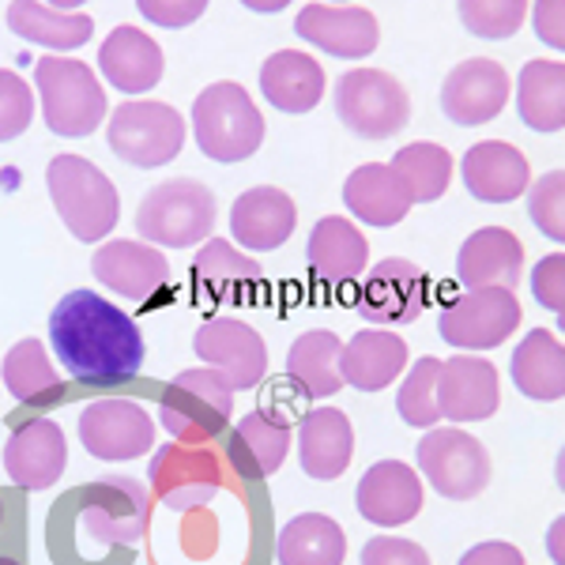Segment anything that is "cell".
Masks as SVG:
<instances>
[{
    "instance_id": "6da1fadb",
    "label": "cell",
    "mask_w": 565,
    "mask_h": 565,
    "mask_svg": "<svg viewBox=\"0 0 565 565\" xmlns=\"http://www.w3.org/2000/svg\"><path fill=\"white\" fill-rule=\"evenodd\" d=\"M50 348L79 385H121L143 366V335L121 306L68 290L50 313Z\"/></svg>"
},
{
    "instance_id": "7a4b0ae2",
    "label": "cell",
    "mask_w": 565,
    "mask_h": 565,
    "mask_svg": "<svg viewBox=\"0 0 565 565\" xmlns=\"http://www.w3.org/2000/svg\"><path fill=\"white\" fill-rule=\"evenodd\" d=\"M151 524V490L140 479L106 476L79 490L76 543L84 558H106L114 546H136Z\"/></svg>"
},
{
    "instance_id": "3957f363",
    "label": "cell",
    "mask_w": 565,
    "mask_h": 565,
    "mask_svg": "<svg viewBox=\"0 0 565 565\" xmlns=\"http://www.w3.org/2000/svg\"><path fill=\"white\" fill-rule=\"evenodd\" d=\"M45 185L50 200L57 207L61 223L76 242H103L114 234L117 218H121V196H117L114 181L95 167L84 154H57L45 167Z\"/></svg>"
},
{
    "instance_id": "277c9868",
    "label": "cell",
    "mask_w": 565,
    "mask_h": 565,
    "mask_svg": "<svg viewBox=\"0 0 565 565\" xmlns=\"http://www.w3.org/2000/svg\"><path fill=\"white\" fill-rule=\"evenodd\" d=\"M34 87H39L42 121L50 125L53 136H65V140H84L109 114L106 90L98 84V76L90 72V65L76 57H57V53L39 57Z\"/></svg>"
},
{
    "instance_id": "5b68a950",
    "label": "cell",
    "mask_w": 565,
    "mask_h": 565,
    "mask_svg": "<svg viewBox=\"0 0 565 565\" xmlns=\"http://www.w3.org/2000/svg\"><path fill=\"white\" fill-rule=\"evenodd\" d=\"M193 136L204 159L212 162H245L264 143V117L253 95L234 79L212 84L193 103Z\"/></svg>"
},
{
    "instance_id": "8992f818",
    "label": "cell",
    "mask_w": 565,
    "mask_h": 565,
    "mask_svg": "<svg viewBox=\"0 0 565 565\" xmlns=\"http://www.w3.org/2000/svg\"><path fill=\"white\" fill-rule=\"evenodd\" d=\"M215 193L204 181L170 178L143 193L136 207V234L148 245L189 249L215 234Z\"/></svg>"
},
{
    "instance_id": "52a82bcc",
    "label": "cell",
    "mask_w": 565,
    "mask_h": 565,
    "mask_svg": "<svg viewBox=\"0 0 565 565\" xmlns=\"http://www.w3.org/2000/svg\"><path fill=\"white\" fill-rule=\"evenodd\" d=\"M185 117L159 98H129L109 114L106 143L121 162L136 170H159L185 148Z\"/></svg>"
},
{
    "instance_id": "ba28073f",
    "label": "cell",
    "mask_w": 565,
    "mask_h": 565,
    "mask_svg": "<svg viewBox=\"0 0 565 565\" xmlns=\"http://www.w3.org/2000/svg\"><path fill=\"white\" fill-rule=\"evenodd\" d=\"M234 415V388L212 366L181 370L159 396V418L181 445L215 441Z\"/></svg>"
},
{
    "instance_id": "9c48e42d",
    "label": "cell",
    "mask_w": 565,
    "mask_h": 565,
    "mask_svg": "<svg viewBox=\"0 0 565 565\" xmlns=\"http://www.w3.org/2000/svg\"><path fill=\"white\" fill-rule=\"evenodd\" d=\"M335 114L362 140H392L412 121V98L385 68H351L335 79Z\"/></svg>"
},
{
    "instance_id": "30bf717a",
    "label": "cell",
    "mask_w": 565,
    "mask_h": 565,
    "mask_svg": "<svg viewBox=\"0 0 565 565\" xmlns=\"http://www.w3.org/2000/svg\"><path fill=\"white\" fill-rule=\"evenodd\" d=\"M524 309L516 290L482 287L452 298L437 317V332L457 351H494L521 328Z\"/></svg>"
},
{
    "instance_id": "8fae6325",
    "label": "cell",
    "mask_w": 565,
    "mask_h": 565,
    "mask_svg": "<svg viewBox=\"0 0 565 565\" xmlns=\"http://www.w3.org/2000/svg\"><path fill=\"white\" fill-rule=\"evenodd\" d=\"M418 471L449 501H471L490 482V452L460 426H434L418 441Z\"/></svg>"
},
{
    "instance_id": "7c38bea8",
    "label": "cell",
    "mask_w": 565,
    "mask_h": 565,
    "mask_svg": "<svg viewBox=\"0 0 565 565\" xmlns=\"http://www.w3.org/2000/svg\"><path fill=\"white\" fill-rule=\"evenodd\" d=\"M79 445L95 460L125 463L151 457L154 449V418L143 404L125 396L90 399L79 412Z\"/></svg>"
},
{
    "instance_id": "4fadbf2b",
    "label": "cell",
    "mask_w": 565,
    "mask_h": 565,
    "mask_svg": "<svg viewBox=\"0 0 565 565\" xmlns=\"http://www.w3.org/2000/svg\"><path fill=\"white\" fill-rule=\"evenodd\" d=\"M151 487L174 513H193L215 501L223 490V471L215 452L204 445H159L151 457Z\"/></svg>"
},
{
    "instance_id": "5bb4252c",
    "label": "cell",
    "mask_w": 565,
    "mask_h": 565,
    "mask_svg": "<svg viewBox=\"0 0 565 565\" xmlns=\"http://www.w3.org/2000/svg\"><path fill=\"white\" fill-rule=\"evenodd\" d=\"M193 351L212 366L234 392L257 388L268 373V348L260 332L238 317H212L196 328Z\"/></svg>"
},
{
    "instance_id": "9a60e30c",
    "label": "cell",
    "mask_w": 565,
    "mask_h": 565,
    "mask_svg": "<svg viewBox=\"0 0 565 565\" xmlns=\"http://www.w3.org/2000/svg\"><path fill=\"white\" fill-rule=\"evenodd\" d=\"M295 34L309 45H317L321 53L343 61H362L377 50L381 42V23L370 8L362 4H324L313 0L298 12Z\"/></svg>"
},
{
    "instance_id": "2e32d148",
    "label": "cell",
    "mask_w": 565,
    "mask_h": 565,
    "mask_svg": "<svg viewBox=\"0 0 565 565\" xmlns=\"http://www.w3.org/2000/svg\"><path fill=\"white\" fill-rule=\"evenodd\" d=\"M509 95H513L509 72L490 57H471V61H460V65L445 76L441 109L452 125L476 129V125L494 121L501 109L509 106Z\"/></svg>"
},
{
    "instance_id": "e0dca14e",
    "label": "cell",
    "mask_w": 565,
    "mask_h": 565,
    "mask_svg": "<svg viewBox=\"0 0 565 565\" xmlns=\"http://www.w3.org/2000/svg\"><path fill=\"white\" fill-rule=\"evenodd\" d=\"M430 302V279L404 257H385L362 276L359 313L370 324H407Z\"/></svg>"
},
{
    "instance_id": "ac0fdd59",
    "label": "cell",
    "mask_w": 565,
    "mask_h": 565,
    "mask_svg": "<svg viewBox=\"0 0 565 565\" xmlns=\"http://www.w3.org/2000/svg\"><path fill=\"white\" fill-rule=\"evenodd\" d=\"M423 476L404 460H377L354 490V509L377 527L412 524L423 513Z\"/></svg>"
},
{
    "instance_id": "d6986e66",
    "label": "cell",
    "mask_w": 565,
    "mask_h": 565,
    "mask_svg": "<svg viewBox=\"0 0 565 565\" xmlns=\"http://www.w3.org/2000/svg\"><path fill=\"white\" fill-rule=\"evenodd\" d=\"M90 271L106 290L132 298V302H148L170 282V260L162 257V249L132 238L98 245V253L90 257Z\"/></svg>"
},
{
    "instance_id": "ffe728a7",
    "label": "cell",
    "mask_w": 565,
    "mask_h": 565,
    "mask_svg": "<svg viewBox=\"0 0 565 565\" xmlns=\"http://www.w3.org/2000/svg\"><path fill=\"white\" fill-rule=\"evenodd\" d=\"M498 404L501 388L490 359L452 354L449 362H441V373H437V412H441V418H449L452 426L482 423V418L498 412Z\"/></svg>"
},
{
    "instance_id": "44dd1931",
    "label": "cell",
    "mask_w": 565,
    "mask_h": 565,
    "mask_svg": "<svg viewBox=\"0 0 565 565\" xmlns=\"http://www.w3.org/2000/svg\"><path fill=\"white\" fill-rule=\"evenodd\" d=\"M68 441L53 418H31L15 426L4 445V471L20 490H50L65 476Z\"/></svg>"
},
{
    "instance_id": "7402d4cb",
    "label": "cell",
    "mask_w": 565,
    "mask_h": 565,
    "mask_svg": "<svg viewBox=\"0 0 565 565\" xmlns=\"http://www.w3.org/2000/svg\"><path fill=\"white\" fill-rule=\"evenodd\" d=\"M460 178L468 193L482 204H513L532 189V167H527L524 151L505 140L471 143L460 159Z\"/></svg>"
},
{
    "instance_id": "603a6c76",
    "label": "cell",
    "mask_w": 565,
    "mask_h": 565,
    "mask_svg": "<svg viewBox=\"0 0 565 565\" xmlns=\"http://www.w3.org/2000/svg\"><path fill=\"white\" fill-rule=\"evenodd\" d=\"M98 72H103L109 87L136 98V95H148L159 84L162 72H167V57H162V45L148 31L121 23L98 45Z\"/></svg>"
},
{
    "instance_id": "cb8c5ba5",
    "label": "cell",
    "mask_w": 565,
    "mask_h": 565,
    "mask_svg": "<svg viewBox=\"0 0 565 565\" xmlns=\"http://www.w3.org/2000/svg\"><path fill=\"white\" fill-rule=\"evenodd\" d=\"M306 264L324 287H351L370 271V242L351 218L324 215L309 231Z\"/></svg>"
},
{
    "instance_id": "d4e9b609",
    "label": "cell",
    "mask_w": 565,
    "mask_h": 565,
    "mask_svg": "<svg viewBox=\"0 0 565 565\" xmlns=\"http://www.w3.org/2000/svg\"><path fill=\"white\" fill-rule=\"evenodd\" d=\"M524 276V242L505 226H482L468 234L457 253V279L468 290L505 287L516 290Z\"/></svg>"
},
{
    "instance_id": "484cf974",
    "label": "cell",
    "mask_w": 565,
    "mask_h": 565,
    "mask_svg": "<svg viewBox=\"0 0 565 565\" xmlns=\"http://www.w3.org/2000/svg\"><path fill=\"white\" fill-rule=\"evenodd\" d=\"M295 226H298L295 200L276 185L245 189L231 207V234L249 253H271L279 245H287Z\"/></svg>"
},
{
    "instance_id": "4316f807",
    "label": "cell",
    "mask_w": 565,
    "mask_h": 565,
    "mask_svg": "<svg viewBox=\"0 0 565 565\" xmlns=\"http://www.w3.org/2000/svg\"><path fill=\"white\" fill-rule=\"evenodd\" d=\"M324 68L313 53L279 50L260 65V95L279 114H309L324 98Z\"/></svg>"
},
{
    "instance_id": "83f0119b",
    "label": "cell",
    "mask_w": 565,
    "mask_h": 565,
    "mask_svg": "<svg viewBox=\"0 0 565 565\" xmlns=\"http://www.w3.org/2000/svg\"><path fill=\"white\" fill-rule=\"evenodd\" d=\"M354 457L351 418L340 407H313L298 423V460L309 479H340Z\"/></svg>"
},
{
    "instance_id": "f1b7e54d",
    "label": "cell",
    "mask_w": 565,
    "mask_h": 565,
    "mask_svg": "<svg viewBox=\"0 0 565 565\" xmlns=\"http://www.w3.org/2000/svg\"><path fill=\"white\" fill-rule=\"evenodd\" d=\"M264 282L260 264L226 238H207L193 260V290L204 302H242Z\"/></svg>"
},
{
    "instance_id": "f546056e",
    "label": "cell",
    "mask_w": 565,
    "mask_h": 565,
    "mask_svg": "<svg viewBox=\"0 0 565 565\" xmlns=\"http://www.w3.org/2000/svg\"><path fill=\"white\" fill-rule=\"evenodd\" d=\"M407 366V343L404 335L388 332V328H362L343 343L340 373L343 385L359 392H381L404 373Z\"/></svg>"
},
{
    "instance_id": "4dcf8cb0",
    "label": "cell",
    "mask_w": 565,
    "mask_h": 565,
    "mask_svg": "<svg viewBox=\"0 0 565 565\" xmlns=\"http://www.w3.org/2000/svg\"><path fill=\"white\" fill-rule=\"evenodd\" d=\"M290 441H295L290 426L282 423L279 415H268L264 407H257V412L242 415V423L234 426L226 457H231L238 476L268 479L282 468V460H287V452H290Z\"/></svg>"
},
{
    "instance_id": "1f68e13d",
    "label": "cell",
    "mask_w": 565,
    "mask_h": 565,
    "mask_svg": "<svg viewBox=\"0 0 565 565\" xmlns=\"http://www.w3.org/2000/svg\"><path fill=\"white\" fill-rule=\"evenodd\" d=\"M343 204L366 226H396L412 212V193L388 162H362L343 181Z\"/></svg>"
},
{
    "instance_id": "d6a6232c",
    "label": "cell",
    "mask_w": 565,
    "mask_h": 565,
    "mask_svg": "<svg viewBox=\"0 0 565 565\" xmlns=\"http://www.w3.org/2000/svg\"><path fill=\"white\" fill-rule=\"evenodd\" d=\"M509 373H513L516 392L527 399H540V404L565 399V343L551 328H532L516 343Z\"/></svg>"
},
{
    "instance_id": "836d02e7",
    "label": "cell",
    "mask_w": 565,
    "mask_h": 565,
    "mask_svg": "<svg viewBox=\"0 0 565 565\" xmlns=\"http://www.w3.org/2000/svg\"><path fill=\"white\" fill-rule=\"evenodd\" d=\"M516 114L532 132L565 129V61H527L516 76Z\"/></svg>"
},
{
    "instance_id": "e575fe53",
    "label": "cell",
    "mask_w": 565,
    "mask_h": 565,
    "mask_svg": "<svg viewBox=\"0 0 565 565\" xmlns=\"http://www.w3.org/2000/svg\"><path fill=\"white\" fill-rule=\"evenodd\" d=\"M340 354L343 340L335 332H324V328L302 332L287 351V377L309 399H332L343 388Z\"/></svg>"
},
{
    "instance_id": "d590c367",
    "label": "cell",
    "mask_w": 565,
    "mask_h": 565,
    "mask_svg": "<svg viewBox=\"0 0 565 565\" xmlns=\"http://www.w3.org/2000/svg\"><path fill=\"white\" fill-rule=\"evenodd\" d=\"M4 388L12 392L15 404L45 412V407H57L65 399V385H61V373L53 370L50 354H45L42 340H20L12 351L4 354V366H0Z\"/></svg>"
},
{
    "instance_id": "8d00e7d4",
    "label": "cell",
    "mask_w": 565,
    "mask_h": 565,
    "mask_svg": "<svg viewBox=\"0 0 565 565\" xmlns=\"http://www.w3.org/2000/svg\"><path fill=\"white\" fill-rule=\"evenodd\" d=\"M8 31L23 42L45 45V50H79L95 34V20L84 12H57L42 0H12L8 4Z\"/></svg>"
},
{
    "instance_id": "74e56055",
    "label": "cell",
    "mask_w": 565,
    "mask_h": 565,
    "mask_svg": "<svg viewBox=\"0 0 565 565\" xmlns=\"http://www.w3.org/2000/svg\"><path fill=\"white\" fill-rule=\"evenodd\" d=\"M279 565H343L348 535L324 513H302L282 524L276 543Z\"/></svg>"
},
{
    "instance_id": "f35d334b",
    "label": "cell",
    "mask_w": 565,
    "mask_h": 565,
    "mask_svg": "<svg viewBox=\"0 0 565 565\" xmlns=\"http://www.w3.org/2000/svg\"><path fill=\"white\" fill-rule=\"evenodd\" d=\"M392 170L404 181V189L412 193V204H434L449 193L452 185V151L441 148V143H430V140H418V143H407L392 154L388 162Z\"/></svg>"
},
{
    "instance_id": "ab89813d",
    "label": "cell",
    "mask_w": 565,
    "mask_h": 565,
    "mask_svg": "<svg viewBox=\"0 0 565 565\" xmlns=\"http://www.w3.org/2000/svg\"><path fill=\"white\" fill-rule=\"evenodd\" d=\"M437 373H441V362L418 359L396 392V412L415 430H434L441 423V412H437Z\"/></svg>"
},
{
    "instance_id": "60d3db41",
    "label": "cell",
    "mask_w": 565,
    "mask_h": 565,
    "mask_svg": "<svg viewBox=\"0 0 565 565\" xmlns=\"http://www.w3.org/2000/svg\"><path fill=\"white\" fill-rule=\"evenodd\" d=\"M457 12L468 34L487 42H505L524 26L532 4L527 0H457Z\"/></svg>"
},
{
    "instance_id": "b9f144b4",
    "label": "cell",
    "mask_w": 565,
    "mask_h": 565,
    "mask_svg": "<svg viewBox=\"0 0 565 565\" xmlns=\"http://www.w3.org/2000/svg\"><path fill=\"white\" fill-rule=\"evenodd\" d=\"M527 218L543 238L565 245V170H551L527 189Z\"/></svg>"
},
{
    "instance_id": "7bdbcfd3",
    "label": "cell",
    "mask_w": 565,
    "mask_h": 565,
    "mask_svg": "<svg viewBox=\"0 0 565 565\" xmlns=\"http://www.w3.org/2000/svg\"><path fill=\"white\" fill-rule=\"evenodd\" d=\"M34 114V90L31 84L12 68H0V143L8 140H20V136L31 129Z\"/></svg>"
},
{
    "instance_id": "ee69618b",
    "label": "cell",
    "mask_w": 565,
    "mask_h": 565,
    "mask_svg": "<svg viewBox=\"0 0 565 565\" xmlns=\"http://www.w3.org/2000/svg\"><path fill=\"white\" fill-rule=\"evenodd\" d=\"M532 295L554 317L565 313V253H546L532 268Z\"/></svg>"
},
{
    "instance_id": "f6af8a7d",
    "label": "cell",
    "mask_w": 565,
    "mask_h": 565,
    "mask_svg": "<svg viewBox=\"0 0 565 565\" xmlns=\"http://www.w3.org/2000/svg\"><path fill=\"white\" fill-rule=\"evenodd\" d=\"M136 8L148 23L181 31V26H193L207 12V0H136Z\"/></svg>"
},
{
    "instance_id": "bcb514c9",
    "label": "cell",
    "mask_w": 565,
    "mask_h": 565,
    "mask_svg": "<svg viewBox=\"0 0 565 565\" xmlns=\"http://www.w3.org/2000/svg\"><path fill=\"white\" fill-rule=\"evenodd\" d=\"M362 565H430V554L399 535H373L362 546Z\"/></svg>"
},
{
    "instance_id": "7dc6e473",
    "label": "cell",
    "mask_w": 565,
    "mask_h": 565,
    "mask_svg": "<svg viewBox=\"0 0 565 565\" xmlns=\"http://www.w3.org/2000/svg\"><path fill=\"white\" fill-rule=\"evenodd\" d=\"M532 26L546 50L565 53V0H535Z\"/></svg>"
},
{
    "instance_id": "c3c4849f",
    "label": "cell",
    "mask_w": 565,
    "mask_h": 565,
    "mask_svg": "<svg viewBox=\"0 0 565 565\" xmlns=\"http://www.w3.org/2000/svg\"><path fill=\"white\" fill-rule=\"evenodd\" d=\"M460 565H524V554L513 543H479L460 558Z\"/></svg>"
},
{
    "instance_id": "681fc988",
    "label": "cell",
    "mask_w": 565,
    "mask_h": 565,
    "mask_svg": "<svg viewBox=\"0 0 565 565\" xmlns=\"http://www.w3.org/2000/svg\"><path fill=\"white\" fill-rule=\"evenodd\" d=\"M546 554H551L554 565H565V516H558L546 532Z\"/></svg>"
},
{
    "instance_id": "f907efd6",
    "label": "cell",
    "mask_w": 565,
    "mask_h": 565,
    "mask_svg": "<svg viewBox=\"0 0 565 565\" xmlns=\"http://www.w3.org/2000/svg\"><path fill=\"white\" fill-rule=\"evenodd\" d=\"M249 12H260V15H271V12H282V8L290 4V0H242Z\"/></svg>"
},
{
    "instance_id": "816d5d0a",
    "label": "cell",
    "mask_w": 565,
    "mask_h": 565,
    "mask_svg": "<svg viewBox=\"0 0 565 565\" xmlns=\"http://www.w3.org/2000/svg\"><path fill=\"white\" fill-rule=\"evenodd\" d=\"M42 4L57 8V12H79V8H84L87 0H42Z\"/></svg>"
},
{
    "instance_id": "f5cc1de1",
    "label": "cell",
    "mask_w": 565,
    "mask_h": 565,
    "mask_svg": "<svg viewBox=\"0 0 565 565\" xmlns=\"http://www.w3.org/2000/svg\"><path fill=\"white\" fill-rule=\"evenodd\" d=\"M554 479H558V487H562V494H565V445H562L558 460H554Z\"/></svg>"
},
{
    "instance_id": "db71d44e",
    "label": "cell",
    "mask_w": 565,
    "mask_h": 565,
    "mask_svg": "<svg viewBox=\"0 0 565 565\" xmlns=\"http://www.w3.org/2000/svg\"><path fill=\"white\" fill-rule=\"evenodd\" d=\"M0 565H20V562H15V558H0Z\"/></svg>"
},
{
    "instance_id": "11a10c76",
    "label": "cell",
    "mask_w": 565,
    "mask_h": 565,
    "mask_svg": "<svg viewBox=\"0 0 565 565\" xmlns=\"http://www.w3.org/2000/svg\"><path fill=\"white\" fill-rule=\"evenodd\" d=\"M324 4H348V0H324Z\"/></svg>"
},
{
    "instance_id": "9f6ffc18",
    "label": "cell",
    "mask_w": 565,
    "mask_h": 565,
    "mask_svg": "<svg viewBox=\"0 0 565 565\" xmlns=\"http://www.w3.org/2000/svg\"><path fill=\"white\" fill-rule=\"evenodd\" d=\"M558 328H562V332H565V313L558 317Z\"/></svg>"
},
{
    "instance_id": "6f0895ef",
    "label": "cell",
    "mask_w": 565,
    "mask_h": 565,
    "mask_svg": "<svg viewBox=\"0 0 565 565\" xmlns=\"http://www.w3.org/2000/svg\"><path fill=\"white\" fill-rule=\"evenodd\" d=\"M0 524H4V505H0Z\"/></svg>"
}]
</instances>
